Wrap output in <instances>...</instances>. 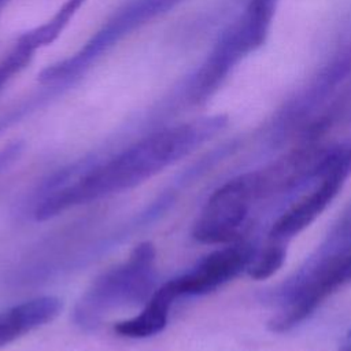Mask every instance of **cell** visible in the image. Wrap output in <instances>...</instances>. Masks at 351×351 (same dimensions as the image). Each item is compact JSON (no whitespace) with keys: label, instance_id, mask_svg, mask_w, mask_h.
Here are the masks:
<instances>
[{"label":"cell","instance_id":"obj_1","mask_svg":"<svg viewBox=\"0 0 351 351\" xmlns=\"http://www.w3.org/2000/svg\"><path fill=\"white\" fill-rule=\"evenodd\" d=\"M225 125L226 118L215 115L155 132L89 166L74 180L48 189L34 217L45 221L73 207L132 189L193 152Z\"/></svg>","mask_w":351,"mask_h":351},{"label":"cell","instance_id":"obj_9","mask_svg":"<svg viewBox=\"0 0 351 351\" xmlns=\"http://www.w3.org/2000/svg\"><path fill=\"white\" fill-rule=\"evenodd\" d=\"M84 1L85 0H67L48 22L22 34L18 43L32 49L33 52L40 47L51 44L62 33V30L74 16L78 8L84 4Z\"/></svg>","mask_w":351,"mask_h":351},{"label":"cell","instance_id":"obj_14","mask_svg":"<svg viewBox=\"0 0 351 351\" xmlns=\"http://www.w3.org/2000/svg\"><path fill=\"white\" fill-rule=\"evenodd\" d=\"M7 1H8V0H0V10L4 7V4H5Z\"/></svg>","mask_w":351,"mask_h":351},{"label":"cell","instance_id":"obj_12","mask_svg":"<svg viewBox=\"0 0 351 351\" xmlns=\"http://www.w3.org/2000/svg\"><path fill=\"white\" fill-rule=\"evenodd\" d=\"M22 144L21 143H12L3 149H0V173L5 170L22 152Z\"/></svg>","mask_w":351,"mask_h":351},{"label":"cell","instance_id":"obj_2","mask_svg":"<svg viewBox=\"0 0 351 351\" xmlns=\"http://www.w3.org/2000/svg\"><path fill=\"white\" fill-rule=\"evenodd\" d=\"M156 250L149 241L133 248L129 258L100 274L74 307V322L95 329L114 310L145 303L155 291Z\"/></svg>","mask_w":351,"mask_h":351},{"label":"cell","instance_id":"obj_10","mask_svg":"<svg viewBox=\"0 0 351 351\" xmlns=\"http://www.w3.org/2000/svg\"><path fill=\"white\" fill-rule=\"evenodd\" d=\"M287 256L285 241L270 239L267 245L258 254H255L250 263L247 273L254 280H265L273 276L284 263Z\"/></svg>","mask_w":351,"mask_h":351},{"label":"cell","instance_id":"obj_5","mask_svg":"<svg viewBox=\"0 0 351 351\" xmlns=\"http://www.w3.org/2000/svg\"><path fill=\"white\" fill-rule=\"evenodd\" d=\"M255 254L256 251L250 243H230L228 247L213 251L193 269L165 282V285L174 299L208 293L247 270Z\"/></svg>","mask_w":351,"mask_h":351},{"label":"cell","instance_id":"obj_3","mask_svg":"<svg viewBox=\"0 0 351 351\" xmlns=\"http://www.w3.org/2000/svg\"><path fill=\"white\" fill-rule=\"evenodd\" d=\"M182 1L184 0H126L74 56L43 70L40 82L53 86L73 82L84 74L103 52H107L130 32L170 11Z\"/></svg>","mask_w":351,"mask_h":351},{"label":"cell","instance_id":"obj_7","mask_svg":"<svg viewBox=\"0 0 351 351\" xmlns=\"http://www.w3.org/2000/svg\"><path fill=\"white\" fill-rule=\"evenodd\" d=\"M56 296H40L0 313V347H4L32 330L51 322L60 311Z\"/></svg>","mask_w":351,"mask_h":351},{"label":"cell","instance_id":"obj_15","mask_svg":"<svg viewBox=\"0 0 351 351\" xmlns=\"http://www.w3.org/2000/svg\"><path fill=\"white\" fill-rule=\"evenodd\" d=\"M348 343H351V330L348 332Z\"/></svg>","mask_w":351,"mask_h":351},{"label":"cell","instance_id":"obj_13","mask_svg":"<svg viewBox=\"0 0 351 351\" xmlns=\"http://www.w3.org/2000/svg\"><path fill=\"white\" fill-rule=\"evenodd\" d=\"M340 351H351V343H348L343 350H340Z\"/></svg>","mask_w":351,"mask_h":351},{"label":"cell","instance_id":"obj_6","mask_svg":"<svg viewBox=\"0 0 351 351\" xmlns=\"http://www.w3.org/2000/svg\"><path fill=\"white\" fill-rule=\"evenodd\" d=\"M315 188L300 197L288 208L271 226L269 237L280 241H288L291 237L307 228L336 197L344 184V178L337 176L318 177Z\"/></svg>","mask_w":351,"mask_h":351},{"label":"cell","instance_id":"obj_4","mask_svg":"<svg viewBox=\"0 0 351 351\" xmlns=\"http://www.w3.org/2000/svg\"><path fill=\"white\" fill-rule=\"evenodd\" d=\"M263 178L258 173L226 181L206 202L192 236L203 244H230L240 240L252 203L261 195Z\"/></svg>","mask_w":351,"mask_h":351},{"label":"cell","instance_id":"obj_11","mask_svg":"<svg viewBox=\"0 0 351 351\" xmlns=\"http://www.w3.org/2000/svg\"><path fill=\"white\" fill-rule=\"evenodd\" d=\"M32 56V49L16 43L15 48L0 60V89L7 81L12 78L14 74H18L29 63Z\"/></svg>","mask_w":351,"mask_h":351},{"label":"cell","instance_id":"obj_8","mask_svg":"<svg viewBox=\"0 0 351 351\" xmlns=\"http://www.w3.org/2000/svg\"><path fill=\"white\" fill-rule=\"evenodd\" d=\"M174 300L176 299L163 284L160 288L154 291L151 298L144 303V308L140 314L118 322L114 326V330L121 336L132 339L154 336L166 326Z\"/></svg>","mask_w":351,"mask_h":351}]
</instances>
